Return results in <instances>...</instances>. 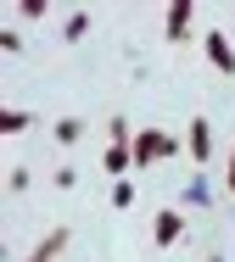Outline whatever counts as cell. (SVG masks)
Segmentation results:
<instances>
[{"label": "cell", "instance_id": "ba28073f", "mask_svg": "<svg viewBox=\"0 0 235 262\" xmlns=\"http://www.w3.org/2000/svg\"><path fill=\"white\" fill-rule=\"evenodd\" d=\"M51 134H56V145H79V140H84V123H79V117H56Z\"/></svg>", "mask_w": 235, "mask_h": 262}, {"label": "cell", "instance_id": "4fadbf2b", "mask_svg": "<svg viewBox=\"0 0 235 262\" xmlns=\"http://www.w3.org/2000/svg\"><path fill=\"white\" fill-rule=\"evenodd\" d=\"M17 17H28V23H34V17H45V0H23V6H17Z\"/></svg>", "mask_w": 235, "mask_h": 262}, {"label": "cell", "instance_id": "3957f363", "mask_svg": "<svg viewBox=\"0 0 235 262\" xmlns=\"http://www.w3.org/2000/svg\"><path fill=\"white\" fill-rule=\"evenodd\" d=\"M185 140H190V162H196V167L213 162V123H207V117H190V134H185Z\"/></svg>", "mask_w": 235, "mask_h": 262}, {"label": "cell", "instance_id": "6da1fadb", "mask_svg": "<svg viewBox=\"0 0 235 262\" xmlns=\"http://www.w3.org/2000/svg\"><path fill=\"white\" fill-rule=\"evenodd\" d=\"M168 157H179L174 134H163V128H140L134 134V167H151V162H168Z\"/></svg>", "mask_w": 235, "mask_h": 262}, {"label": "cell", "instance_id": "2e32d148", "mask_svg": "<svg viewBox=\"0 0 235 262\" xmlns=\"http://www.w3.org/2000/svg\"><path fill=\"white\" fill-rule=\"evenodd\" d=\"M224 190L235 195V151H230V173H224Z\"/></svg>", "mask_w": 235, "mask_h": 262}, {"label": "cell", "instance_id": "277c9868", "mask_svg": "<svg viewBox=\"0 0 235 262\" xmlns=\"http://www.w3.org/2000/svg\"><path fill=\"white\" fill-rule=\"evenodd\" d=\"M190 17H196V0H174V6H168V17H163V34H168L174 45L190 34Z\"/></svg>", "mask_w": 235, "mask_h": 262}, {"label": "cell", "instance_id": "8fae6325", "mask_svg": "<svg viewBox=\"0 0 235 262\" xmlns=\"http://www.w3.org/2000/svg\"><path fill=\"white\" fill-rule=\"evenodd\" d=\"M112 207H118V212L134 207V179H118V184H112Z\"/></svg>", "mask_w": 235, "mask_h": 262}, {"label": "cell", "instance_id": "30bf717a", "mask_svg": "<svg viewBox=\"0 0 235 262\" xmlns=\"http://www.w3.org/2000/svg\"><path fill=\"white\" fill-rule=\"evenodd\" d=\"M207 201H213V190H207V179L196 173V179L185 184V207H207Z\"/></svg>", "mask_w": 235, "mask_h": 262}, {"label": "cell", "instance_id": "e0dca14e", "mask_svg": "<svg viewBox=\"0 0 235 262\" xmlns=\"http://www.w3.org/2000/svg\"><path fill=\"white\" fill-rule=\"evenodd\" d=\"M207 262H224V257H207Z\"/></svg>", "mask_w": 235, "mask_h": 262}, {"label": "cell", "instance_id": "5bb4252c", "mask_svg": "<svg viewBox=\"0 0 235 262\" xmlns=\"http://www.w3.org/2000/svg\"><path fill=\"white\" fill-rule=\"evenodd\" d=\"M6 184H11V195H23V190H28V167H11V179H6Z\"/></svg>", "mask_w": 235, "mask_h": 262}, {"label": "cell", "instance_id": "8992f818", "mask_svg": "<svg viewBox=\"0 0 235 262\" xmlns=\"http://www.w3.org/2000/svg\"><path fill=\"white\" fill-rule=\"evenodd\" d=\"M101 167L112 173V184H118V179H129V167H134V145H107Z\"/></svg>", "mask_w": 235, "mask_h": 262}, {"label": "cell", "instance_id": "52a82bcc", "mask_svg": "<svg viewBox=\"0 0 235 262\" xmlns=\"http://www.w3.org/2000/svg\"><path fill=\"white\" fill-rule=\"evenodd\" d=\"M34 123V112H23V106H0V134H23Z\"/></svg>", "mask_w": 235, "mask_h": 262}, {"label": "cell", "instance_id": "5b68a950", "mask_svg": "<svg viewBox=\"0 0 235 262\" xmlns=\"http://www.w3.org/2000/svg\"><path fill=\"white\" fill-rule=\"evenodd\" d=\"M202 51H207V61H213L224 78H235V45L224 39V34H207V39H202Z\"/></svg>", "mask_w": 235, "mask_h": 262}, {"label": "cell", "instance_id": "7c38bea8", "mask_svg": "<svg viewBox=\"0 0 235 262\" xmlns=\"http://www.w3.org/2000/svg\"><path fill=\"white\" fill-rule=\"evenodd\" d=\"M0 51L17 56V51H23V34H17V28H0Z\"/></svg>", "mask_w": 235, "mask_h": 262}, {"label": "cell", "instance_id": "9c48e42d", "mask_svg": "<svg viewBox=\"0 0 235 262\" xmlns=\"http://www.w3.org/2000/svg\"><path fill=\"white\" fill-rule=\"evenodd\" d=\"M84 34H90V11H73V17L62 23V39H67V45H79Z\"/></svg>", "mask_w": 235, "mask_h": 262}, {"label": "cell", "instance_id": "7a4b0ae2", "mask_svg": "<svg viewBox=\"0 0 235 262\" xmlns=\"http://www.w3.org/2000/svg\"><path fill=\"white\" fill-rule=\"evenodd\" d=\"M151 240H157L163 251L179 246V240H185V212H179V207H163V212H157V223H151Z\"/></svg>", "mask_w": 235, "mask_h": 262}, {"label": "cell", "instance_id": "9a60e30c", "mask_svg": "<svg viewBox=\"0 0 235 262\" xmlns=\"http://www.w3.org/2000/svg\"><path fill=\"white\" fill-rule=\"evenodd\" d=\"M79 184V167H56V190H73Z\"/></svg>", "mask_w": 235, "mask_h": 262}]
</instances>
